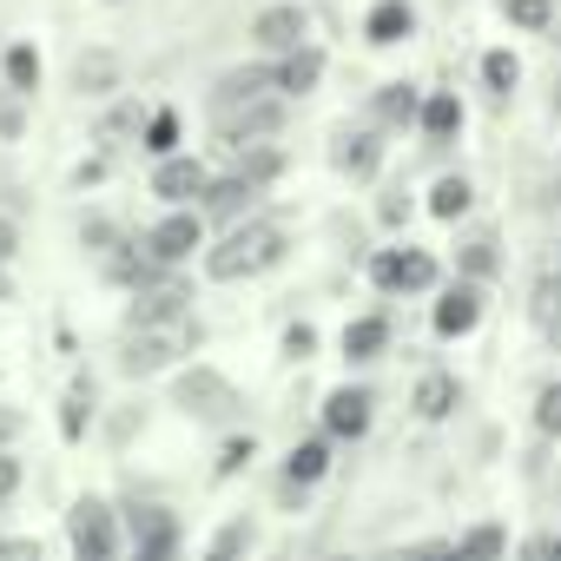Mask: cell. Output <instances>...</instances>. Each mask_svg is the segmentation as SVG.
Segmentation results:
<instances>
[{
    "label": "cell",
    "instance_id": "1",
    "mask_svg": "<svg viewBox=\"0 0 561 561\" xmlns=\"http://www.w3.org/2000/svg\"><path fill=\"white\" fill-rule=\"evenodd\" d=\"M277 257H285V231H277L271 218H244L211 257H205V271L218 277V285H238V277H257V271H271Z\"/></svg>",
    "mask_w": 561,
    "mask_h": 561
},
{
    "label": "cell",
    "instance_id": "2",
    "mask_svg": "<svg viewBox=\"0 0 561 561\" xmlns=\"http://www.w3.org/2000/svg\"><path fill=\"white\" fill-rule=\"evenodd\" d=\"M185 351H192V324L185 318H172V324H133V337L119 351V370L126 377H152V370H165Z\"/></svg>",
    "mask_w": 561,
    "mask_h": 561
},
{
    "label": "cell",
    "instance_id": "3",
    "mask_svg": "<svg viewBox=\"0 0 561 561\" xmlns=\"http://www.w3.org/2000/svg\"><path fill=\"white\" fill-rule=\"evenodd\" d=\"M211 119L231 146H251V139H271L285 126V93H257V100H211Z\"/></svg>",
    "mask_w": 561,
    "mask_h": 561
},
{
    "label": "cell",
    "instance_id": "4",
    "mask_svg": "<svg viewBox=\"0 0 561 561\" xmlns=\"http://www.w3.org/2000/svg\"><path fill=\"white\" fill-rule=\"evenodd\" d=\"M172 403H179L185 416H198V423H231V416H238L231 377H218V370H205V364H192V370L172 383Z\"/></svg>",
    "mask_w": 561,
    "mask_h": 561
},
{
    "label": "cell",
    "instance_id": "5",
    "mask_svg": "<svg viewBox=\"0 0 561 561\" xmlns=\"http://www.w3.org/2000/svg\"><path fill=\"white\" fill-rule=\"evenodd\" d=\"M67 535H73V554H93V561L119 554V522H113V508H106L100 495H80V502H73Z\"/></svg>",
    "mask_w": 561,
    "mask_h": 561
},
{
    "label": "cell",
    "instance_id": "6",
    "mask_svg": "<svg viewBox=\"0 0 561 561\" xmlns=\"http://www.w3.org/2000/svg\"><path fill=\"white\" fill-rule=\"evenodd\" d=\"M205 244V218L198 211H185V205H172L152 231H146V251H152V264H185L192 251Z\"/></svg>",
    "mask_w": 561,
    "mask_h": 561
},
{
    "label": "cell",
    "instance_id": "7",
    "mask_svg": "<svg viewBox=\"0 0 561 561\" xmlns=\"http://www.w3.org/2000/svg\"><path fill=\"white\" fill-rule=\"evenodd\" d=\"M305 34H311V14L305 8H291V0H277V8H257V21H251V41L277 60V54H291V47H305Z\"/></svg>",
    "mask_w": 561,
    "mask_h": 561
},
{
    "label": "cell",
    "instance_id": "8",
    "mask_svg": "<svg viewBox=\"0 0 561 561\" xmlns=\"http://www.w3.org/2000/svg\"><path fill=\"white\" fill-rule=\"evenodd\" d=\"M370 277H377V291H430L436 285V257L430 251H377V264H370Z\"/></svg>",
    "mask_w": 561,
    "mask_h": 561
},
{
    "label": "cell",
    "instance_id": "9",
    "mask_svg": "<svg viewBox=\"0 0 561 561\" xmlns=\"http://www.w3.org/2000/svg\"><path fill=\"white\" fill-rule=\"evenodd\" d=\"M192 291L179 285V277H146V285H133V324H172L185 318Z\"/></svg>",
    "mask_w": 561,
    "mask_h": 561
},
{
    "label": "cell",
    "instance_id": "10",
    "mask_svg": "<svg viewBox=\"0 0 561 561\" xmlns=\"http://www.w3.org/2000/svg\"><path fill=\"white\" fill-rule=\"evenodd\" d=\"M205 185H211V172L192 159V152H165L159 159V172H152V192L165 198V205H185V198H205Z\"/></svg>",
    "mask_w": 561,
    "mask_h": 561
},
{
    "label": "cell",
    "instance_id": "11",
    "mask_svg": "<svg viewBox=\"0 0 561 561\" xmlns=\"http://www.w3.org/2000/svg\"><path fill=\"white\" fill-rule=\"evenodd\" d=\"M482 324V285L469 277V285H449L443 291V305H436V331L443 337H469Z\"/></svg>",
    "mask_w": 561,
    "mask_h": 561
},
{
    "label": "cell",
    "instance_id": "12",
    "mask_svg": "<svg viewBox=\"0 0 561 561\" xmlns=\"http://www.w3.org/2000/svg\"><path fill=\"white\" fill-rule=\"evenodd\" d=\"M119 54L113 47H87L80 60H73V93H87V100H106V93H119Z\"/></svg>",
    "mask_w": 561,
    "mask_h": 561
},
{
    "label": "cell",
    "instance_id": "13",
    "mask_svg": "<svg viewBox=\"0 0 561 561\" xmlns=\"http://www.w3.org/2000/svg\"><path fill=\"white\" fill-rule=\"evenodd\" d=\"M370 410H377V403H370V390H331V397H324V430L357 443V436L370 430Z\"/></svg>",
    "mask_w": 561,
    "mask_h": 561
},
{
    "label": "cell",
    "instance_id": "14",
    "mask_svg": "<svg viewBox=\"0 0 561 561\" xmlns=\"http://www.w3.org/2000/svg\"><path fill=\"white\" fill-rule=\"evenodd\" d=\"M318 80H324V60H318V47H311V41H305V47H291V54H277V93H285V100H305Z\"/></svg>",
    "mask_w": 561,
    "mask_h": 561
},
{
    "label": "cell",
    "instance_id": "15",
    "mask_svg": "<svg viewBox=\"0 0 561 561\" xmlns=\"http://www.w3.org/2000/svg\"><path fill=\"white\" fill-rule=\"evenodd\" d=\"M133 548H139V561H165L179 548V522L165 508H139L133 515Z\"/></svg>",
    "mask_w": 561,
    "mask_h": 561
},
{
    "label": "cell",
    "instance_id": "16",
    "mask_svg": "<svg viewBox=\"0 0 561 561\" xmlns=\"http://www.w3.org/2000/svg\"><path fill=\"white\" fill-rule=\"evenodd\" d=\"M331 165H337V172H351V179H370V172L383 165V146H377V133H337V152H331Z\"/></svg>",
    "mask_w": 561,
    "mask_h": 561
},
{
    "label": "cell",
    "instance_id": "17",
    "mask_svg": "<svg viewBox=\"0 0 561 561\" xmlns=\"http://www.w3.org/2000/svg\"><path fill=\"white\" fill-rule=\"evenodd\" d=\"M251 198H257V185H251L244 172H231V179H211V185H205V211H211V218H225V225H231V218H244V211H251Z\"/></svg>",
    "mask_w": 561,
    "mask_h": 561
},
{
    "label": "cell",
    "instance_id": "18",
    "mask_svg": "<svg viewBox=\"0 0 561 561\" xmlns=\"http://www.w3.org/2000/svg\"><path fill=\"white\" fill-rule=\"evenodd\" d=\"M410 27H416V14H410V0H377V8H370V21H364L370 47H397V41H403Z\"/></svg>",
    "mask_w": 561,
    "mask_h": 561
},
{
    "label": "cell",
    "instance_id": "19",
    "mask_svg": "<svg viewBox=\"0 0 561 561\" xmlns=\"http://www.w3.org/2000/svg\"><path fill=\"white\" fill-rule=\"evenodd\" d=\"M324 469H331V449H324V443H298V449L285 456V489L298 495V489L324 482Z\"/></svg>",
    "mask_w": 561,
    "mask_h": 561
},
{
    "label": "cell",
    "instance_id": "20",
    "mask_svg": "<svg viewBox=\"0 0 561 561\" xmlns=\"http://www.w3.org/2000/svg\"><path fill=\"white\" fill-rule=\"evenodd\" d=\"M416 119H423L430 139H456V133H462V106H456V93H430V100L416 106Z\"/></svg>",
    "mask_w": 561,
    "mask_h": 561
},
{
    "label": "cell",
    "instance_id": "21",
    "mask_svg": "<svg viewBox=\"0 0 561 561\" xmlns=\"http://www.w3.org/2000/svg\"><path fill=\"white\" fill-rule=\"evenodd\" d=\"M257 93H277V67H238L218 80V100H257Z\"/></svg>",
    "mask_w": 561,
    "mask_h": 561
},
{
    "label": "cell",
    "instance_id": "22",
    "mask_svg": "<svg viewBox=\"0 0 561 561\" xmlns=\"http://www.w3.org/2000/svg\"><path fill=\"white\" fill-rule=\"evenodd\" d=\"M383 344H390V324H383V318H357V324L344 331V357H357V364H370Z\"/></svg>",
    "mask_w": 561,
    "mask_h": 561
},
{
    "label": "cell",
    "instance_id": "23",
    "mask_svg": "<svg viewBox=\"0 0 561 561\" xmlns=\"http://www.w3.org/2000/svg\"><path fill=\"white\" fill-rule=\"evenodd\" d=\"M449 410H456V377L430 370V377L416 383V416H430V423H436V416H449Z\"/></svg>",
    "mask_w": 561,
    "mask_h": 561
},
{
    "label": "cell",
    "instance_id": "24",
    "mask_svg": "<svg viewBox=\"0 0 561 561\" xmlns=\"http://www.w3.org/2000/svg\"><path fill=\"white\" fill-rule=\"evenodd\" d=\"M0 73H8V87H14V93H34V87H41V54H34L27 41H14V47H8V60H0Z\"/></svg>",
    "mask_w": 561,
    "mask_h": 561
},
{
    "label": "cell",
    "instance_id": "25",
    "mask_svg": "<svg viewBox=\"0 0 561 561\" xmlns=\"http://www.w3.org/2000/svg\"><path fill=\"white\" fill-rule=\"evenodd\" d=\"M416 106H423V100H416V87H403V80L377 93V119H383V126H410V119H416Z\"/></svg>",
    "mask_w": 561,
    "mask_h": 561
},
{
    "label": "cell",
    "instance_id": "26",
    "mask_svg": "<svg viewBox=\"0 0 561 561\" xmlns=\"http://www.w3.org/2000/svg\"><path fill=\"white\" fill-rule=\"evenodd\" d=\"M238 172L251 179V185H264V179H277V172H285V152H271V146H238Z\"/></svg>",
    "mask_w": 561,
    "mask_h": 561
},
{
    "label": "cell",
    "instance_id": "27",
    "mask_svg": "<svg viewBox=\"0 0 561 561\" xmlns=\"http://www.w3.org/2000/svg\"><path fill=\"white\" fill-rule=\"evenodd\" d=\"M469 198H476V192H469V179H436L430 211H436V218H462V211H469Z\"/></svg>",
    "mask_w": 561,
    "mask_h": 561
},
{
    "label": "cell",
    "instance_id": "28",
    "mask_svg": "<svg viewBox=\"0 0 561 561\" xmlns=\"http://www.w3.org/2000/svg\"><path fill=\"white\" fill-rule=\"evenodd\" d=\"M495 238H469L462 244V277H476V285H482V277H495Z\"/></svg>",
    "mask_w": 561,
    "mask_h": 561
},
{
    "label": "cell",
    "instance_id": "29",
    "mask_svg": "<svg viewBox=\"0 0 561 561\" xmlns=\"http://www.w3.org/2000/svg\"><path fill=\"white\" fill-rule=\"evenodd\" d=\"M139 133H146V152H159V159H165V152L179 146V113H152Z\"/></svg>",
    "mask_w": 561,
    "mask_h": 561
},
{
    "label": "cell",
    "instance_id": "30",
    "mask_svg": "<svg viewBox=\"0 0 561 561\" xmlns=\"http://www.w3.org/2000/svg\"><path fill=\"white\" fill-rule=\"evenodd\" d=\"M535 430H541V436H561V383H548V390L535 397Z\"/></svg>",
    "mask_w": 561,
    "mask_h": 561
},
{
    "label": "cell",
    "instance_id": "31",
    "mask_svg": "<svg viewBox=\"0 0 561 561\" xmlns=\"http://www.w3.org/2000/svg\"><path fill=\"white\" fill-rule=\"evenodd\" d=\"M508 21L515 27H548L554 21V0H508Z\"/></svg>",
    "mask_w": 561,
    "mask_h": 561
},
{
    "label": "cell",
    "instance_id": "32",
    "mask_svg": "<svg viewBox=\"0 0 561 561\" xmlns=\"http://www.w3.org/2000/svg\"><path fill=\"white\" fill-rule=\"evenodd\" d=\"M482 80H489L495 93H508V87L522 80V67H515V54H489V60H482Z\"/></svg>",
    "mask_w": 561,
    "mask_h": 561
},
{
    "label": "cell",
    "instance_id": "33",
    "mask_svg": "<svg viewBox=\"0 0 561 561\" xmlns=\"http://www.w3.org/2000/svg\"><path fill=\"white\" fill-rule=\"evenodd\" d=\"M251 541H257V535H251V522H231V528H218V535H211V554L225 561V554H244Z\"/></svg>",
    "mask_w": 561,
    "mask_h": 561
},
{
    "label": "cell",
    "instance_id": "34",
    "mask_svg": "<svg viewBox=\"0 0 561 561\" xmlns=\"http://www.w3.org/2000/svg\"><path fill=\"white\" fill-rule=\"evenodd\" d=\"M502 548H508L502 528H469V535L456 541V554H502Z\"/></svg>",
    "mask_w": 561,
    "mask_h": 561
},
{
    "label": "cell",
    "instance_id": "35",
    "mask_svg": "<svg viewBox=\"0 0 561 561\" xmlns=\"http://www.w3.org/2000/svg\"><path fill=\"white\" fill-rule=\"evenodd\" d=\"M146 126V106H119V113H106V126H100V139H119V133H139Z\"/></svg>",
    "mask_w": 561,
    "mask_h": 561
},
{
    "label": "cell",
    "instance_id": "36",
    "mask_svg": "<svg viewBox=\"0 0 561 561\" xmlns=\"http://www.w3.org/2000/svg\"><path fill=\"white\" fill-rule=\"evenodd\" d=\"M21 100H27V93H14V87L0 93V133H8V139L21 133Z\"/></svg>",
    "mask_w": 561,
    "mask_h": 561
},
{
    "label": "cell",
    "instance_id": "37",
    "mask_svg": "<svg viewBox=\"0 0 561 561\" xmlns=\"http://www.w3.org/2000/svg\"><path fill=\"white\" fill-rule=\"evenodd\" d=\"M8 495H21V462L8 456V443H0V502Z\"/></svg>",
    "mask_w": 561,
    "mask_h": 561
},
{
    "label": "cell",
    "instance_id": "38",
    "mask_svg": "<svg viewBox=\"0 0 561 561\" xmlns=\"http://www.w3.org/2000/svg\"><path fill=\"white\" fill-rule=\"evenodd\" d=\"M311 344H318V331H311V324H291V331H285V351H291V357H305Z\"/></svg>",
    "mask_w": 561,
    "mask_h": 561
},
{
    "label": "cell",
    "instance_id": "39",
    "mask_svg": "<svg viewBox=\"0 0 561 561\" xmlns=\"http://www.w3.org/2000/svg\"><path fill=\"white\" fill-rule=\"evenodd\" d=\"M14 251H21V231H14V218H8V211H0V264H8Z\"/></svg>",
    "mask_w": 561,
    "mask_h": 561
},
{
    "label": "cell",
    "instance_id": "40",
    "mask_svg": "<svg viewBox=\"0 0 561 561\" xmlns=\"http://www.w3.org/2000/svg\"><path fill=\"white\" fill-rule=\"evenodd\" d=\"M238 462H251V436H244V443H225V462H218V469H225V476H231V469H238Z\"/></svg>",
    "mask_w": 561,
    "mask_h": 561
},
{
    "label": "cell",
    "instance_id": "41",
    "mask_svg": "<svg viewBox=\"0 0 561 561\" xmlns=\"http://www.w3.org/2000/svg\"><path fill=\"white\" fill-rule=\"evenodd\" d=\"M21 436V410L14 403H0V443H14Z\"/></svg>",
    "mask_w": 561,
    "mask_h": 561
},
{
    "label": "cell",
    "instance_id": "42",
    "mask_svg": "<svg viewBox=\"0 0 561 561\" xmlns=\"http://www.w3.org/2000/svg\"><path fill=\"white\" fill-rule=\"evenodd\" d=\"M80 238H87V244H113V225H106V218H93V225H80Z\"/></svg>",
    "mask_w": 561,
    "mask_h": 561
},
{
    "label": "cell",
    "instance_id": "43",
    "mask_svg": "<svg viewBox=\"0 0 561 561\" xmlns=\"http://www.w3.org/2000/svg\"><path fill=\"white\" fill-rule=\"evenodd\" d=\"M383 218H390V225H403V218H410V198H403V192H397V198H383Z\"/></svg>",
    "mask_w": 561,
    "mask_h": 561
},
{
    "label": "cell",
    "instance_id": "44",
    "mask_svg": "<svg viewBox=\"0 0 561 561\" xmlns=\"http://www.w3.org/2000/svg\"><path fill=\"white\" fill-rule=\"evenodd\" d=\"M528 554H561V535H535V541H528Z\"/></svg>",
    "mask_w": 561,
    "mask_h": 561
},
{
    "label": "cell",
    "instance_id": "45",
    "mask_svg": "<svg viewBox=\"0 0 561 561\" xmlns=\"http://www.w3.org/2000/svg\"><path fill=\"white\" fill-rule=\"evenodd\" d=\"M548 344H554V357H561V311L548 318Z\"/></svg>",
    "mask_w": 561,
    "mask_h": 561
},
{
    "label": "cell",
    "instance_id": "46",
    "mask_svg": "<svg viewBox=\"0 0 561 561\" xmlns=\"http://www.w3.org/2000/svg\"><path fill=\"white\" fill-rule=\"evenodd\" d=\"M0 298H14V277H8V264H0Z\"/></svg>",
    "mask_w": 561,
    "mask_h": 561
},
{
    "label": "cell",
    "instance_id": "47",
    "mask_svg": "<svg viewBox=\"0 0 561 561\" xmlns=\"http://www.w3.org/2000/svg\"><path fill=\"white\" fill-rule=\"evenodd\" d=\"M554 113H561V80H554Z\"/></svg>",
    "mask_w": 561,
    "mask_h": 561
},
{
    "label": "cell",
    "instance_id": "48",
    "mask_svg": "<svg viewBox=\"0 0 561 561\" xmlns=\"http://www.w3.org/2000/svg\"><path fill=\"white\" fill-rule=\"evenodd\" d=\"M106 8H119V0H106Z\"/></svg>",
    "mask_w": 561,
    "mask_h": 561
}]
</instances>
